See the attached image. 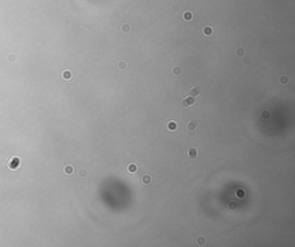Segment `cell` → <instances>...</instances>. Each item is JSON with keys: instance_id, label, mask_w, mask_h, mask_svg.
Masks as SVG:
<instances>
[{"instance_id": "cell-19", "label": "cell", "mask_w": 295, "mask_h": 247, "mask_svg": "<svg viewBox=\"0 0 295 247\" xmlns=\"http://www.w3.org/2000/svg\"><path fill=\"white\" fill-rule=\"evenodd\" d=\"M179 9H180V7H179L178 3H173V5H172V12L173 13H178Z\"/></svg>"}, {"instance_id": "cell-23", "label": "cell", "mask_w": 295, "mask_h": 247, "mask_svg": "<svg viewBox=\"0 0 295 247\" xmlns=\"http://www.w3.org/2000/svg\"><path fill=\"white\" fill-rule=\"evenodd\" d=\"M236 195H238V197H243V192H242V190H238V192H236Z\"/></svg>"}, {"instance_id": "cell-10", "label": "cell", "mask_w": 295, "mask_h": 247, "mask_svg": "<svg viewBox=\"0 0 295 247\" xmlns=\"http://www.w3.org/2000/svg\"><path fill=\"white\" fill-rule=\"evenodd\" d=\"M213 34V29H212V27H204L203 28V35H205V36H211Z\"/></svg>"}, {"instance_id": "cell-8", "label": "cell", "mask_w": 295, "mask_h": 247, "mask_svg": "<svg viewBox=\"0 0 295 247\" xmlns=\"http://www.w3.org/2000/svg\"><path fill=\"white\" fill-rule=\"evenodd\" d=\"M172 73L174 74L175 76H180L182 74V68L180 66H174L172 68Z\"/></svg>"}, {"instance_id": "cell-3", "label": "cell", "mask_w": 295, "mask_h": 247, "mask_svg": "<svg viewBox=\"0 0 295 247\" xmlns=\"http://www.w3.org/2000/svg\"><path fill=\"white\" fill-rule=\"evenodd\" d=\"M195 104H196L195 98H194V97H191V96L184 97V98L182 99V105H183L184 108H190V106H194Z\"/></svg>"}, {"instance_id": "cell-13", "label": "cell", "mask_w": 295, "mask_h": 247, "mask_svg": "<svg viewBox=\"0 0 295 247\" xmlns=\"http://www.w3.org/2000/svg\"><path fill=\"white\" fill-rule=\"evenodd\" d=\"M117 67L120 70H125L126 68H127V62H126V61H124V60H121V61H119V62L117 63Z\"/></svg>"}, {"instance_id": "cell-11", "label": "cell", "mask_w": 295, "mask_h": 247, "mask_svg": "<svg viewBox=\"0 0 295 247\" xmlns=\"http://www.w3.org/2000/svg\"><path fill=\"white\" fill-rule=\"evenodd\" d=\"M120 30L124 32V34H128V32H130L131 28H130V25L128 24V23H125V24H122L120 27Z\"/></svg>"}, {"instance_id": "cell-5", "label": "cell", "mask_w": 295, "mask_h": 247, "mask_svg": "<svg viewBox=\"0 0 295 247\" xmlns=\"http://www.w3.org/2000/svg\"><path fill=\"white\" fill-rule=\"evenodd\" d=\"M178 128V125H176V123L175 121H168L167 125H166V129L169 130V132H172V130H175Z\"/></svg>"}, {"instance_id": "cell-12", "label": "cell", "mask_w": 295, "mask_h": 247, "mask_svg": "<svg viewBox=\"0 0 295 247\" xmlns=\"http://www.w3.org/2000/svg\"><path fill=\"white\" fill-rule=\"evenodd\" d=\"M279 82H280V84H282V86H286V84L289 82L288 76L287 75H281L280 76V79H279Z\"/></svg>"}, {"instance_id": "cell-7", "label": "cell", "mask_w": 295, "mask_h": 247, "mask_svg": "<svg viewBox=\"0 0 295 247\" xmlns=\"http://www.w3.org/2000/svg\"><path fill=\"white\" fill-rule=\"evenodd\" d=\"M151 177H150L149 174H144V176H142V178H141V183H142L143 185H149L150 183H151Z\"/></svg>"}, {"instance_id": "cell-20", "label": "cell", "mask_w": 295, "mask_h": 247, "mask_svg": "<svg viewBox=\"0 0 295 247\" xmlns=\"http://www.w3.org/2000/svg\"><path fill=\"white\" fill-rule=\"evenodd\" d=\"M235 53H236V56H243L244 54V49L238 48L236 49V51H235Z\"/></svg>"}, {"instance_id": "cell-9", "label": "cell", "mask_w": 295, "mask_h": 247, "mask_svg": "<svg viewBox=\"0 0 295 247\" xmlns=\"http://www.w3.org/2000/svg\"><path fill=\"white\" fill-rule=\"evenodd\" d=\"M193 13L191 12H184L183 14H182V19L184 20V21H191L193 20Z\"/></svg>"}, {"instance_id": "cell-4", "label": "cell", "mask_w": 295, "mask_h": 247, "mask_svg": "<svg viewBox=\"0 0 295 247\" xmlns=\"http://www.w3.org/2000/svg\"><path fill=\"white\" fill-rule=\"evenodd\" d=\"M197 156H198V151H197L196 148H189L187 150V157L190 161H195L197 158Z\"/></svg>"}, {"instance_id": "cell-14", "label": "cell", "mask_w": 295, "mask_h": 247, "mask_svg": "<svg viewBox=\"0 0 295 247\" xmlns=\"http://www.w3.org/2000/svg\"><path fill=\"white\" fill-rule=\"evenodd\" d=\"M64 171L66 174H73L74 173V168L72 166V165H66L64 169Z\"/></svg>"}, {"instance_id": "cell-16", "label": "cell", "mask_w": 295, "mask_h": 247, "mask_svg": "<svg viewBox=\"0 0 295 247\" xmlns=\"http://www.w3.org/2000/svg\"><path fill=\"white\" fill-rule=\"evenodd\" d=\"M70 77H72V73H70L69 70H66V72H64V73H62V79L70 80Z\"/></svg>"}, {"instance_id": "cell-21", "label": "cell", "mask_w": 295, "mask_h": 247, "mask_svg": "<svg viewBox=\"0 0 295 247\" xmlns=\"http://www.w3.org/2000/svg\"><path fill=\"white\" fill-rule=\"evenodd\" d=\"M228 208H229V209H235V208H236V203H235V202H229Z\"/></svg>"}, {"instance_id": "cell-6", "label": "cell", "mask_w": 295, "mask_h": 247, "mask_svg": "<svg viewBox=\"0 0 295 247\" xmlns=\"http://www.w3.org/2000/svg\"><path fill=\"white\" fill-rule=\"evenodd\" d=\"M127 171L129 172V173H131V174L136 173V172L138 171V169H137V165H136V164H134V163L129 164V165L127 166Z\"/></svg>"}, {"instance_id": "cell-17", "label": "cell", "mask_w": 295, "mask_h": 247, "mask_svg": "<svg viewBox=\"0 0 295 247\" xmlns=\"http://www.w3.org/2000/svg\"><path fill=\"white\" fill-rule=\"evenodd\" d=\"M196 243L198 245H204L205 244V238L204 237H197L196 238Z\"/></svg>"}, {"instance_id": "cell-22", "label": "cell", "mask_w": 295, "mask_h": 247, "mask_svg": "<svg viewBox=\"0 0 295 247\" xmlns=\"http://www.w3.org/2000/svg\"><path fill=\"white\" fill-rule=\"evenodd\" d=\"M251 62V59L250 58H244V60H243V63L244 65H249V63Z\"/></svg>"}, {"instance_id": "cell-18", "label": "cell", "mask_w": 295, "mask_h": 247, "mask_svg": "<svg viewBox=\"0 0 295 247\" xmlns=\"http://www.w3.org/2000/svg\"><path fill=\"white\" fill-rule=\"evenodd\" d=\"M270 116H271V114H270V112L267 111V110H264V111L262 112V118H263V119H267V118H270Z\"/></svg>"}, {"instance_id": "cell-1", "label": "cell", "mask_w": 295, "mask_h": 247, "mask_svg": "<svg viewBox=\"0 0 295 247\" xmlns=\"http://www.w3.org/2000/svg\"><path fill=\"white\" fill-rule=\"evenodd\" d=\"M197 128H198V120H197V119H191V120L188 121L187 130H188V133L190 134V135L195 134V132L197 130Z\"/></svg>"}, {"instance_id": "cell-2", "label": "cell", "mask_w": 295, "mask_h": 247, "mask_svg": "<svg viewBox=\"0 0 295 247\" xmlns=\"http://www.w3.org/2000/svg\"><path fill=\"white\" fill-rule=\"evenodd\" d=\"M188 95L194 97V98L198 97V96L202 95V88L200 86H193L190 88V90H189V92H188Z\"/></svg>"}, {"instance_id": "cell-15", "label": "cell", "mask_w": 295, "mask_h": 247, "mask_svg": "<svg viewBox=\"0 0 295 247\" xmlns=\"http://www.w3.org/2000/svg\"><path fill=\"white\" fill-rule=\"evenodd\" d=\"M86 174H88V171H86L85 169H81V170L79 171V177L81 178V179H85Z\"/></svg>"}]
</instances>
